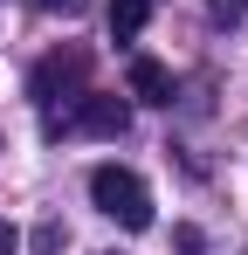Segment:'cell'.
<instances>
[{"label":"cell","mask_w":248,"mask_h":255,"mask_svg":"<svg viewBox=\"0 0 248 255\" xmlns=\"http://www.w3.org/2000/svg\"><path fill=\"white\" fill-rule=\"evenodd\" d=\"M90 200H97V214L104 221H118V228H152V193H145V179L131 166H97L90 172Z\"/></svg>","instance_id":"cell-1"},{"label":"cell","mask_w":248,"mask_h":255,"mask_svg":"<svg viewBox=\"0 0 248 255\" xmlns=\"http://www.w3.org/2000/svg\"><path fill=\"white\" fill-rule=\"evenodd\" d=\"M124 125H131V104L124 97H76V111L62 118V125H48V131H83V138H124Z\"/></svg>","instance_id":"cell-2"},{"label":"cell","mask_w":248,"mask_h":255,"mask_svg":"<svg viewBox=\"0 0 248 255\" xmlns=\"http://www.w3.org/2000/svg\"><path fill=\"white\" fill-rule=\"evenodd\" d=\"M76 83H83V55H76V48H69V55H41L35 76H28V97H35L41 111H55Z\"/></svg>","instance_id":"cell-3"},{"label":"cell","mask_w":248,"mask_h":255,"mask_svg":"<svg viewBox=\"0 0 248 255\" xmlns=\"http://www.w3.org/2000/svg\"><path fill=\"white\" fill-rule=\"evenodd\" d=\"M131 97H138V104H172V69L152 62V55H138V62H131Z\"/></svg>","instance_id":"cell-4"},{"label":"cell","mask_w":248,"mask_h":255,"mask_svg":"<svg viewBox=\"0 0 248 255\" xmlns=\"http://www.w3.org/2000/svg\"><path fill=\"white\" fill-rule=\"evenodd\" d=\"M152 7H159V0H111V35H118V42H131V35H145Z\"/></svg>","instance_id":"cell-5"},{"label":"cell","mask_w":248,"mask_h":255,"mask_svg":"<svg viewBox=\"0 0 248 255\" xmlns=\"http://www.w3.org/2000/svg\"><path fill=\"white\" fill-rule=\"evenodd\" d=\"M207 7H214V21H242L248 14V0H207Z\"/></svg>","instance_id":"cell-6"},{"label":"cell","mask_w":248,"mask_h":255,"mask_svg":"<svg viewBox=\"0 0 248 255\" xmlns=\"http://www.w3.org/2000/svg\"><path fill=\"white\" fill-rule=\"evenodd\" d=\"M41 14H83V7H90V0H35Z\"/></svg>","instance_id":"cell-7"},{"label":"cell","mask_w":248,"mask_h":255,"mask_svg":"<svg viewBox=\"0 0 248 255\" xmlns=\"http://www.w3.org/2000/svg\"><path fill=\"white\" fill-rule=\"evenodd\" d=\"M21 249V235H14V221H0V255H14Z\"/></svg>","instance_id":"cell-8"}]
</instances>
